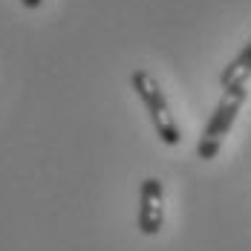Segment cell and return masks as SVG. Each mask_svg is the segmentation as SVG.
<instances>
[{
    "label": "cell",
    "mask_w": 251,
    "mask_h": 251,
    "mask_svg": "<svg viewBox=\"0 0 251 251\" xmlns=\"http://www.w3.org/2000/svg\"><path fill=\"white\" fill-rule=\"evenodd\" d=\"M251 78V38L243 44V50L237 52V58L228 64L220 75V87H237V84H249Z\"/></svg>",
    "instance_id": "4"
},
{
    "label": "cell",
    "mask_w": 251,
    "mask_h": 251,
    "mask_svg": "<svg viewBox=\"0 0 251 251\" xmlns=\"http://www.w3.org/2000/svg\"><path fill=\"white\" fill-rule=\"evenodd\" d=\"M41 3H44V0H21L24 9H41Z\"/></svg>",
    "instance_id": "5"
},
{
    "label": "cell",
    "mask_w": 251,
    "mask_h": 251,
    "mask_svg": "<svg viewBox=\"0 0 251 251\" xmlns=\"http://www.w3.org/2000/svg\"><path fill=\"white\" fill-rule=\"evenodd\" d=\"M165 226V188L156 176H148L139 188V231L156 237Z\"/></svg>",
    "instance_id": "3"
},
{
    "label": "cell",
    "mask_w": 251,
    "mask_h": 251,
    "mask_svg": "<svg viewBox=\"0 0 251 251\" xmlns=\"http://www.w3.org/2000/svg\"><path fill=\"white\" fill-rule=\"evenodd\" d=\"M130 84H133V93L142 101V107L148 110L151 125H153V130H156V136H159V142L168 145V148H176V145L182 142V130L176 125L174 110H171L168 96H165L162 84L156 81V75L148 73V70H133Z\"/></svg>",
    "instance_id": "1"
},
{
    "label": "cell",
    "mask_w": 251,
    "mask_h": 251,
    "mask_svg": "<svg viewBox=\"0 0 251 251\" xmlns=\"http://www.w3.org/2000/svg\"><path fill=\"white\" fill-rule=\"evenodd\" d=\"M246 101H249L246 84H237V87H226L223 90V99L217 101L208 125L202 130L200 142H197V156H200L202 162H211V159L220 156L223 145H226V136L231 133V127L237 122L240 110L246 107Z\"/></svg>",
    "instance_id": "2"
}]
</instances>
